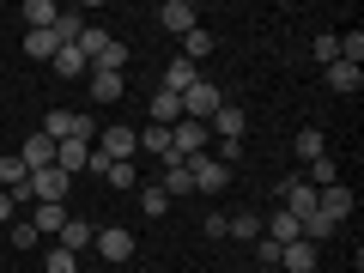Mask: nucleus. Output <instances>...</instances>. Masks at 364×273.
I'll use <instances>...</instances> for the list:
<instances>
[{"label": "nucleus", "instance_id": "1", "mask_svg": "<svg viewBox=\"0 0 364 273\" xmlns=\"http://www.w3.org/2000/svg\"><path fill=\"white\" fill-rule=\"evenodd\" d=\"M134 152H140V134H134V128H122V122L97 128V146H91V158H104V164H128Z\"/></svg>", "mask_w": 364, "mask_h": 273}, {"label": "nucleus", "instance_id": "2", "mask_svg": "<svg viewBox=\"0 0 364 273\" xmlns=\"http://www.w3.org/2000/svg\"><path fill=\"white\" fill-rule=\"evenodd\" d=\"M219 104H225V91L213 85L207 73H200L195 85L182 91V122H213V109H219Z\"/></svg>", "mask_w": 364, "mask_h": 273}, {"label": "nucleus", "instance_id": "3", "mask_svg": "<svg viewBox=\"0 0 364 273\" xmlns=\"http://www.w3.org/2000/svg\"><path fill=\"white\" fill-rule=\"evenodd\" d=\"M25 188H31V207H43V200H61V207H67V188H73V176L49 164V170H31Z\"/></svg>", "mask_w": 364, "mask_h": 273}, {"label": "nucleus", "instance_id": "4", "mask_svg": "<svg viewBox=\"0 0 364 273\" xmlns=\"http://www.w3.org/2000/svg\"><path fill=\"white\" fill-rule=\"evenodd\" d=\"M188 170H195V195H219V188H231V164H219V158H188Z\"/></svg>", "mask_w": 364, "mask_h": 273}, {"label": "nucleus", "instance_id": "5", "mask_svg": "<svg viewBox=\"0 0 364 273\" xmlns=\"http://www.w3.org/2000/svg\"><path fill=\"white\" fill-rule=\"evenodd\" d=\"M91 249L104 261H134V231H122V225H104V231L91 237Z\"/></svg>", "mask_w": 364, "mask_h": 273}, {"label": "nucleus", "instance_id": "6", "mask_svg": "<svg viewBox=\"0 0 364 273\" xmlns=\"http://www.w3.org/2000/svg\"><path fill=\"white\" fill-rule=\"evenodd\" d=\"M279 200H286L291 219H310V213H316V188H310L304 176H286V182H279Z\"/></svg>", "mask_w": 364, "mask_h": 273}, {"label": "nucleus", "instance_id": "7", "mask_svg": "<svg viewBox=\"0 0 364 273\" xmlns=\"http://www.w3.org/2000/svg\"><path fill=\"white\" fill-rule=\"evenodd\" d=\"M158 25H164V31H176V37H188V31L200 25V13L188 6V0H164V6H158Z\"/></svg>", "mask_w": 364, "mask_h": 273}, {"label": "nucleus", "instance_id": "8", "mask_svg": "<svg viewBox=\"0 0 364 273\" xmlns=\"http://www.w3.org/2000/svg\"><path fill=\"white\" fill-rule=\"evenodd\" d=\"M316 213H328V219H346V213H352V188H346V182H328V188H316Z\"/></svg>", "mask_w": 364, "mask_h": 273}, {"label": "nucleus", "instance_id": "9", "mask_svg": "<svg viewBox=\"0 0 364 273\" xmlns=\"http://www.w3.org/2000/svg\"><path fill=\"white\" fill-rule=\"evenodd\" d=\"M158 164H164V195H170V200H176V195H195V170L182 164L176 152H170V158H158Z\"/></svg>", "mask_w": 364, "mask_h": 273}, {"label": "nucleus", "instance_id": "10", "mask_svg": "<svg viewBox=\"0 0 364 273\" xmlns=\"http://www.w3.org/2000/svg\"><path fill=\"white\" fill-rule=\"evenodd\" d=\"M207 128L219 134V140H243L249 116H243V109H237V104H219V109H213V122H207Z\"/></svg>", "mask_w": 364, "mask_h": 273}, {"label": "nucleus", "instance_id": "11", "mask_svg": "<svg viewBox=\"0 0 364 273\" xmlns=\"http://www.w3.org/2000/svg\"><path fill=\"white\" fill-rule=\"evenodd\" d=\"M195 79H200V67H195V61H182V55H170V61H164V85H158V91H176V97H182V91L195 85Z\"/></svg>", "mask_w": 364, "mask_h": 273}, {"label": "nucleus", "instance_id": "12", "mask_svg": "<svg viewBox=\"0 0 364 273\" xmlns=\"http://www.w3.org/2000/svg\"><path fill=\"white\" fill-rule=\"evenodd\" d=\"M122 91H128V79H122V73L91 67V97H97V104H122Z\"/></svg>", "mask_w": 364, "mask_h": 273}, {"label": "nucleus", "instance_id": "13", "mask_svg": "<svg viewBox=\"0 0 364 273\" xmlns=\"http://www.w3.org/2000/svg\"><path fill=\"white\" fill-rule=\"evenodd\" d=\"M55 170H67V176L73 170H91V140H61L55 146Z\"/></svg>", "mask_w": 364, "mask_h": 273}, {"label": "nucleus", "instance_id": "14", "mask_svg": "<svg viewBox=\"0 0 364 273\" xmlns=\"http://www.w3.org/2000/svg\"><path fill=\"white\" fill-rule=\"evenodd\" d=\"M18 158H25L31 170H49V164H55V140H49V134H43V128H37V134H31V140H25V146H18Z\"/></svg>", "mask_w": 364, "mask_h": 273}, {"label": "nucleus", "instance_id": "15", "mask_svg": "<svg viewBox=\"0 0 364 273\" xmlns=\"http://www.w3.org/2000/svg\"><path fill=\"white\" fill-rule=\"evenodd\" d=\"M279 267H286V273H316V243H304V237L286 243V249H279Z\"/></svg>", "mask_w": 364, "mask_h": 273}, {"label": "nucleus", "instance_id": "16", "mask_svg": "<svg viewBox=\"0 0 364 273\" xmlns=\"http://www.w3.org/2000/svg\"><path fill=\"white\" fill-rule=\"evenodd\" d=\"M67 219H73V213H67V207H61V200H43V207H31V225H37V231H43V237H49V231H55V237H61V225H67Z\"/></svg>", "mask_w": 364, "mask_h": 273}, {"label": "nucleus", "instance_id": "17", "mask_svg": "<svg viewBox=\"0 0 364 273\" xmlns=\"http://www.w3.org/2000/svg\"><path fill=\"white\" fill-rule=\"evenodd\" d=\"M25 182H31V164H25V158H0V195H18V188H25Z\"/></svg>", "mask_w": 364, "mask_h": 273}, {"label": "nucleus", "instance_id": "18", "mask_svg": "<svg viewBox=\"0 0 364 273\" xmlns=\"http://www.w3.org/2000/svg\"><path fill=\"white\" fill-rule=\"evenodd\" d=\"M91 170H97V176H109V188H140V170H134V158H128V164H104V158H91Z\"/></svg>", "mask_w": 364, "mask_h": 273}, {"label": "nucleus", "instance_id": "19", "mask_svg": "<svg viewBox=\"0 0 364 273\" xmlns=\"http://www.w3.org/2000/svg\"><path fill=\"white\" fill-rule=\"evenodd\" d=\"M152 122H158V128H176V122H182V97H176V91H152Z\"/></svg>", "mask_w": 364, "mask_h": 273}, {"label": "nucleus", "instance_id": "20", "mask_svg": "<svg viewBox=\"0 0 364 273\" xmlns=\"http://www.w3.org/2000/svg\"><path fill=\"white\" fill-rule=\"evenodd\" d=\"M358 85H364V67H346V61H334V67H328V91H340V97H352Z\"/></svg>", "mask_w": 364, "mask_h": 273}, {"label": "nucleus", "instance_id": "21", "mask_svg": "<svg viewBox=\"0 0 364 273\" xmlns=\"http://www.w3.org/2000/svg\"><path fill=\"white\" fill-rule=\"evenodd\" d=\"M91 237H97V231H91L85 219H67V225H61V249H67V255H85Z\"/></svg>", "mask_w": 364, "mask_h": 273}, {"label": "nucleus", "instance_id": "22", "mask_svg": "<svg viewBox=\"0 0 364 273\" xmlns=\"http://www.w3.org/2000/svg\"><path fill=\"white\" fill-rule=\"evenodd\" d=\"M18 18H25L31 31H49L55 18H61V6H55V0H25V13H18Z\"/></svg>", "mask_w": 364, "mask_h": 273}, {"label": "nucleus", "instance_id": "23", "mask_svg": "<svg viewBox=\"0 0 364 273\" xmlns=\"http://www.w3.org/2000/svg\"><path fill=\"white\" fill-rule=\"evenodd\" d=\"M225 237H237V243H255V237H261V213H231V219H225Z\"/></svg>", "mask_w": 364, "mask_h": 273}, {"label": "nucleus", "instance_id": "24", "mask_svg": "<svg viewBox=\"0 0 364 273\" xmlns=\"http://www.w3.org/2000/svg\"><path fill=\"white\" fill-rule=\"evenodd\" d=\"M134 134H140V152H152V158H170V128L146 122V128H134Z\"/></svg>", "mask_w": 364, "mask_h": 273}, {"label": "nucleus", "instance_id": "25", "mask_svg": "<svg viewBox=\"0 0 364 273\" xmlns=\"http://www.w3.org/2000/svg\"><path fill=\"white\" fill-rule=\"evenodd\" d=\"M55 49H61L55 31H25V55H31V61H55Z\"/></svg>", "mask_w": 364, "mask_h": 273}, {"label": "nucleus", "instance_id": "26", "mask_svg": "<svg viewBox=\"0 0 364 273\" xmlns=\"http://www.w3.org/2000/svg\"><path fill=\"white\" fill-rule=\"evenodd\" d=\"M298 231H304V243H328V237H334L340 225L328 219V213H310V219H298Z\"/></svg>", "mask_w": 364, "mask_h": 273}, {"label": "nucleus", "instance_id": "27", "mask_svg": "<svg viewBox=\"0 0 364 273\" xmlns=\"http://www.w3.org/2000/svg\"><path fill=\"white\" fill-rule=\"evenodd\" d=\"M55 73H61V79H79V73H91V61H85V55H79V49H55Z\"/></svg>", "mask_w": 364, "mask_h": 273}, {"label": "nucleus", "instance_id": "28", "mask_svg": "<svg viewBox=\"0 0 364 273\" xmlns=\"http://www.w3.org/2000/svg\"><path fill=\"white\" fill-rule=\"evenodd\" d=\"M298 158L310 164V158H328V134L322 128H298Z\"/></svg>", "mask_w": 364, "mask_h": 273}, {"label": "nucleus", "instance_id": "29", "mask_svg": "<svg viewBox=\"0 0 364 273\" xmlns=\"http://www.w3.org/2000/svg\"><path fill=\"white\" fill-rule=\"evenodd\" d=\"M200 55H213V31L207 25H195L188 37H182V61H200Z\"/></svg>", "mask_w": 364, "mask_h": 273}, {"label": "nucleus", "instance_id": "30", "mask_svg": "<svg viewBox=\"0 0 364 273\" xmlns=\"http://www.w3.org/2000/svg\"><path fill=\"white\" fill-rule=\"evenodd\" d=\"M140 213H146V219H164V213H170V195H164V188H140Z\"/></svg>", "mask_w": 364, "mask_h": 273}, {"label": "nucleus", "instance_id": "31", "mask_svg": "<svg viewBox=\"0 0 364 273\" xmlns=\"http://www.w3.org/2000/svg\"><path fill=\"white\" fill-rule=\"evenodd\" d=\"M334 43H340V61H346V67L364 61V31H346V37H334Z\"/></svg>", "mask_w": 364, "mask_h": 273}, {"label": "nucleus", "instance_id": "32", "mask_svg": "<svg viewBox=\"0 0 364 273\" xmlns=\"http://www.w3.org/2000/svg\"><path fill=\"white\" fill-rule=\"evenodd\" d=\"M43 273H79V255H67L61 243L49 249V261H43Z\"/></svg>", "mask_w": 364, "mask_h": 273}, {"label": "nucleus", "instance_id": "33", "mask_svg": "<svg viewBox=\"0 0 364 273\" xmlns=\"http://www.w3.org/2000/svg\"><path fill=\"white\" fill-rule=\"evenodd\" d=\"M37 237H43V231H37L31 219H18V225H13V249H37Z\"/></svg>", "mask_w": 364, "mask_h": 273}, {"label": "nucleus", "instance_id": "34", "mask_svg": "<svg viewBox=\"0 0 364 273\" xmlns=\"http://www.w3.org/2000/svg\"><path fill=\"white\" fill-rule=\"evenodd\" d=\"M255 261H261V267H279V243H267V237H255Z\"/></svg>", "mask_w": 364, "mask_h": 273}, {"label": "nucleus", "instance_id": "35", "mask_svg": "<svg viewBox=\"0 0 364 273\" xmlns=\"http://www.w3.org/2000/svg\"><path fill=\"white\" fill-rule=\"evenodd\" d=\"M316 61L334 67V61H340V43H334V37H316Z\"/></svg>", "mask_w": 364, "mask_h": 273}, {"label": "nucleus", "instance_id": "36", "mask_svg": "<svg viewBox=\"0 0 364 273\" xmlns=\"http://www.w3.org/2000/svg\"><path fill=\"white\" fill-rule=\"evenodd\" d=\"M243 158V140H219V164H237Z\"/></svg>", "mask_w": 364, "mask_h": 273}, {"label": "nucleus", "instance_id": "37", "mask_svg": "<svg viewBox=\"0 0 364 273\" xmlns=\"http://www.w3.org/2000/svg\"><path fill=\"white\" fill-rule=\"evenodd\" d=\"M6 219H13V195H0V225H6Z\"/></svg>", "mask_w": 364, "mask_h": 273}]
</instances>
